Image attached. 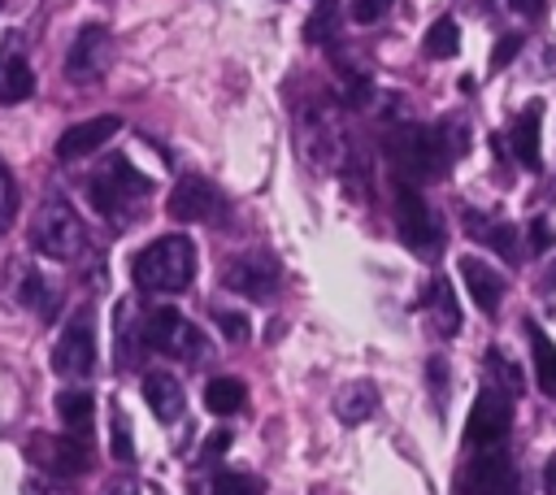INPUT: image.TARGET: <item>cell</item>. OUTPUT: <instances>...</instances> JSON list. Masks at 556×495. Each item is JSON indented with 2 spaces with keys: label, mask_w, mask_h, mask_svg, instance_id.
Here are the masks:
<instances>
[{
  "label": "cell",
  "mask_w": 556,
  "mask_h": 495,
  "mask_svg": "<svg viewBox=\"0 0 556 495\" xmlns=\"http://www.w3.org/2000/svg\"><path fill=\"white\" fill-rule=\"evenodd\" d=\"M130 274H135V287H143V291L178 295V291H187L191 278H195V248H191L187 234H161V239H152V243L135 256Z\"/></svg>",
  "instance_id": "obj_1"
},
{
  "label": "cell",
  "mask_w": 556,
  "mask_h": 495,
  "mask_svg": "<svg viewBox=\"0 0 556 495\" xmlns=\"http://www.w3.org/2000/svg\"><path fill=\"white\" fill-rule=\"evenodd\" d=\"M30 248L48 261H74L83 248H87V230H83V217L70 208V200L61 195H48L35 217H30Z\"/></svg>",
  "instance_id": "obj_2"
},
{
  "label": "cell",
  "mask_w": 556,
  "mask_h": 495,
  "mask_svg": "<svg viewBox=\"0 0 556 495\" xmlns=\"http://www.w3.org/2000/svg\"><path fill=\"white\" fill-rule=\"evenodd\" d=\"M447 135L443 130H430V126H404L391 135V161L400 169L404 182H421V178H443L447 169Z\"/></svg>",
  "instance_id": "obj_3"
},
{
  "label": "cell",
  "mask_w": 556,
  "mask_h": 495,
  "mask_svg": "<svg viewBox=\"0 0 556 495\" xmlns=\"http://www.w3.org/2000/svg\"><path fill=\"white\" fill-rule=\"evenodd\" d=\"M143 195H148V178H143L126 156H113V161L87 182V200H91V208L104 213V217H113V221H122Z\"/></svg>",
  "instance_id": "obj_4"
},
{
  "label": "cell",
  "mask_w": 556,
  "mask_h": 495,
  "mask_svg": "<svg viewBox=\"0 0 556 495\" xmlns=\"http://www.w3.org/2000/svg\"><path fill=\"white\" fill-rule=\"evenodd\" d=\"M139 334H143V347H156L165 356H178V360H204L208 343L204 334L178 313V308H152L143 321H139Z\"/></svg>",
  "instance_id": "obj_5"
},
{
  "label": "cell",
  "mask_w": 556,
  "mask_h": 495,
  "mask_svg": "<svg viewBox=\"0 0 556 495\" xmlns=\"http://www.w3.org/2000/svg\"><path fill=\"white\" fill-rule=\"evenodd\" d=\"M395 226H400V239H404L413 252H421V256H434L439 243H443V230H439L430 204H426L421 191H417L413 182H404V178L395 182Z\"/></svg>",
  "instance_id": "obj_6"
},
{
  "label": "cell",
  "mask_w": 556,
  "mask_h": 495,
  "mask_svg": "<svg viewBox=\"0 0 556 495\" xmlns=\"http://www.w3.org/2000/svg\"><path fill=\"white\" fill-rule=\"evenodd\" d=\"M517 491H521L517 465L495 447H482L456 478V495H517Z\"/></svg>",
  "instance_id": "obj_7"
},
{
  "label": "cell",
  "mask_w": 556,
  "mask_h": 495,
  "mask_svg": "<svg viewBox=\"0 0 556 495\" xmlns=\"http://www.w3.org/2000/svg\"><path fill=\"white\" fill-rule=\"evenodd\" d=\"M513 426V395L504 386H482L473 408H469V421H465V443L469 447H495Z\"/></svg>",
  "instance_id": "obj_8"
},
{
  "label": "cell",
  "mask_w": 556,
  "mask_h": 495,
  "mask_svg": "<svg viewBox=\"0 0 556 495\" xmlns=\"http://www.w3.org/2000/svg\"><path fill=\"white\" fill-rule=\"evenodd\" d=\"M222 282H226V291H235V295H243V300H269L274 291H278V282H282V269H278V261L269 256V252H239L226 269H222Z\"/></svg>",
  "instance_id": "obj_9"
},
{
  "label": "cell",
  "mask_w": 556,
  "mask_h": 495,
  "mask_svg": "<svg viewBox=\"0 0 556 495\" xmlns=\"http://www.w3.org/2000/svg\"><path fill=\"white\" fill-rule=\"evenodd\" d=\"M52 369L61 378H87L96 369V330H91V313L87 308H78L65 321V330H61V339L52 347Z\"/></svg>",
  "instance_id": "obj_10"
},
{
  "label": "cell",
  "mask_w": 556,
  "mask_h": 495,
  "mask_svg": "<svg viewBox=\"0 0 556 495\" xmlns=\"http://www.w3.org/2000/svg\"><path fill=\"white\" fill-rule=\"evenodd\" d=\"M165 213L174 221H217L226 213V200H222V191L208 178H195L191 174V178L174 182V191L165 200Z\"/></svg>",
  "instance_id": "obj_11"
},
{
  "label": "cell",
  "mask_w": 556,
  "mask_h": 495,
  "mask_svg": "<svg viewBox=\"0 0 556 495\" xmlns=\"http://www.w3.org/2000/svg\"><path fill=\"white\" fill-rule=\"evenodd\" d=\"M109 56H113V39H109V30L104 26H83L78 35H74V43H70V52H65V74L74 78V82H96L104 69H109Z\"/></svg>",
  "instance_id": "obj_12"
},
{
  "label": "cell",
  "mask_w": 556,
  "mask_h": 495,
  "mask_svg": "<svg viewBox=\"0 0 556 495\" xmlns=\"http://www.w3.org/2000/svg\"><path fill=\"white\" fill-rule=\"evenodd\" d=\"M35 460L56 473V478H78L91 469V439L78 434H56V439H39L35 443Z\"/></svg>",
  "instance_id": "obj_13"
},
{
  "label": "cell",
  "mask_w": 556,
  "mask_h": 495,
  "mask_svg": "<svg viewBox=\"0 0 556 495\" xmlns=\"http://www.w3.org/2000/svg\"><path fill=\"white\" fill-rule=\"evenodd\" d=\"M117 130H122V117H113V113L87 117V122L70 126V130L56 139V156H61V161H83V156H91L96 148H104Z\"/></svg>",
  "instance_id": "obj_14"
},
{
  "label": "cell",
  "mask_w": 556,
  "mask_h": 495,
  "mask_svg": "<svg viewBox=\"0 0 556 495\" xmlns=\"http://www.w3.org/2000/svg\"><path fill=\"white\" fill-rule=\"evenodd\" d=\"M460 282L469 287V295H473V304H478L482 313H495V308L504 304V278H500L486 261L460 256Z\"/></svg>",
  "instance_id": "obj_15"
},
{
  "label": "cell",
  "mask_w": 556,
  "mask_h": 495,
  "mask_svg": "<svg viewBox=\"0 0 556 495\" xmlns=\"http://www.w3.org/2000/svg\"><path fill=\"white\" fill-rule=\"evenodd\" d=\"M143 399H148V408L156 412V421H178V417H182V404H187L178 378L165 373V369L143 373Z\"/></svg>",
  "instance_id": "obj_16"
},
{
  "label": "cell",
  "mask_w": 556,
  "mask_h": 495,
  "mask_svg": "<svg viewBox=\"0 0 556 495\" xmlns=\"http://www.w3.org/2000/svg\"><path fill=\"white\" fill-rule=\"evenodd\" d=\"M30 91H35V69L26 65L22 52L4 48L0 52V104H22L30 100Z\"/></svg>",
  "instance_id": "obj_17"
},
{
  "label": "cell",
  "mask_w": 556,
  "mask_h": 495,
  "mask_svg": "<svg viewBox=\"0 0 556 495\" xmlns=\"http://www.w3.org/2000/svg\"><path fill=\"white\" fill-rule=\"evenodd\" d=\"M539 122H543V104L539 100H530L521 113H517V122H513V156L526 165V169H539Z\"/></svg>",
  "instance_id": "obj_18"
},
{
  "label": "cell",
  "mask_w": 556,
  "mask_h": 495,
  "mask_svg": "<svg viewBox=\"0 0 556 495\" xmlns=\"http://www.w3.org/2000/svg\"><path fill=\"white\" fill-rule=\"evenodd\" d=\"M56 417H61L65 434L91 439V417H96V399H91V391H83V386L61 391V395H56Z\"/></svg>",
  "instance_id": "obj_19"
},
{
  "label": "cell",
  "mask_w": 556,
  "mask_h": 495,
  "mask_svg": "<svg viewBox=\"0 0 556 495\" xmlns=\"http://www.w3.org/2000/svg\"><path fill=\"white\" fill-rule=\"evenodd\" d=\"M526 339H530V356H534V378H539V391L547 399H556V343L543 334L539 321H526Z\"/></svg>",
  "instance_id": "obj_20"
},
{
  "label": "cell",
  "mask_w": 556,
  "mask_h": 495,
  "mask_svg": "<svg viewBox=\"0 0 556 495\" xmlns=\"http://www.w3.org/2000/svg\"><path fill=\"white\" fill-rule=\"evenodd\" d=\"M374 408H378V391H374V382H348V386L334 395V412H339V421H348V426L374 417Z\"/></svg>",
  "instance_id": "obj_21"
},
{
  "label": "cell",
  "mask_w": 556,
  "mask_h": 495,
  "mask_svg": "<svg viewBox=\"0 0 556 495\" xmlns=\"http://www.w3.org/2000/svg\"><path fill=\"white\" fill-rule=\"evenodd\" d=\"M243 399H248V386H243L239 378H213V382L204 386V408H208V412H217V417L239 412V408H243Z\"/></svg>",
  "instance_id": "obj_22"
},
{
  "label": "cell",
  "mask_w": 556,
  "mask_h": 495,
  "mask_svg": "<svg viewBox=\"0 0 556 495\" xmlns=\"http://www.w3.org/2000/svg\"><path fill=\"white\" fill-rule=\"evenodd\" d=\"M469 230H473V239L491 243V248H495L504 261H521V239H517V230H513L508 221H486V226L469 221Z\"/></svg>",
  "instance_id": "obj_23"
},
{
  "label": "cell",
  "mask_w": 556,
  "mask_h": 495,
  "mask_svg": "<svg viewBox=\"0 0 556 495\" xmlns=\"http://www.w3.org/2000/svg\"><path fill=\"white\" fill-rule=\"evenodd\" d=\"M426 304L434 308V321H439V330H443V334H456V330H460V308H456V300H452L447 278H434V282H430Z\"/></svg>",
  "instance_id": "obj_24"
},
{
  "label": "cell",
  "mask_w": 556,
  "mask_h": 495,
  "mask_svg": "<svg viewBox=\"0 0 556 495\" xmlns=\"http://www.w3.org/2000/svg\"><path fill=\"white\" fill-rule=\"evenodd\" d=\"M456 48H460V26H456L452 17H439V22H430V30H426V56L443 61V56H452Z\"/></svg>",
  "instance_id": "obj_25"
},
{
  "label": "cell",
  "mask_w": 556,
  "mask_h": 495,
  "mask_svg": "<svg viewBox=\"0 0 556 495\" xmlns=\"http://www.w3.org/2000/svg\"><path fill=\"white\" fill-rule=\"evenodd\" d=\"M17 300L22 304H30V308H39V313H52V304H56V295H52V287L35 274V269H22V287H17Z\"/></svg>",
  "instance_id": "obj_26"
},
{
  "label": "cell",
  "mask_w": 556,
  "mask_h": 495,
  "mask_svg": "<svg viewBox=\"0 0 556 495\" xmlns=\"http://www.w3.org/2000/svg\"><path fill=\"white\" fill-rule=\"evenodd\" d=\"M213 495H261V482H256L252 473H235V469H226V473L213 478Z\"/></svg>",
  "instance_id": "obj_27"
},
{
  "label": "cell",
  "mask_w": 556,
  "mask_h": 495,
  "mask_svg": "<svg viewBox=\"0 0 556 495\" xmlns=\"http://www.w3.org/2000/svg\"><path fill=\"white\" fill-rule=\"evenodd\" d=\"M13 213H17V182H13V174H9V165L0 156V230H9Z\"/></svg>",
  "instance_id": "obj_28"
},
{
  "label": "cell",
  "mask_w": 556,
  "mask_h": 495,
  "mask_svg": "<svg viewBox=\"0 0 556 495\" xmlns=\"http://www.w3.org/2000/svg\"><path fill=\"white\" fill-rule=\"evenodd\" d=\"M113 456H117L122 465L135 460V447H130V421H126L122 408H113Z\"/></svg>",
  "instance_id": "obj_29"
},
{
  "label": "cell",
  "mask_w": 556,
  "mask_h": 495,
  "mask_svg": "<svg viewBox=\"0 0 556 495\" xmlns=\"http://www.w3.org/2000/svg\"><path fill=\"white\" fill-rule=\"evenodd\" d=\"M391 4H395V0H352V9H348V13H352V22H356V26H374Z\"/></svg>",
  "instance_id": "obj_30"
},
{
  "label": "cell",
  "mask_w": 556,
  "mask_h": 495,
  "mask_svg": "<svg viewBox=\"0 0 556 495\" xmlns=\"http://www.w3.org/2000/svg\"><path fill=\"white\" fill-rule=\"evenodd\" d=\"M330 30H334V13H330V4H321V13H317V17H308L304 35H308V43H326V39H330Z\"/></svg>",
  "instance_id": "obj_31"
},
{
  "label": "cell",
  "mask_w": 556,
  "mask_h": 495,
  "mask_svg": "<svg viewBox=\"0 0 556 495\" xmlns=\"http://www.w3.org/2000/svg\"><path fill=\"white\" fill-rule=\"evenodd\" d=\"M217 326H222V334H226V339H235V343H243V339H248V330H252L243 313H217Z\"/></svg>",
  "instance_id": "obj_32"
},
{
  "label": "cell",
  "mask_w": 556,
  "mask_h": 495,
  "mask_svg": "<svg viewBox=\"0 0 556 495\" xmlns=\"http://www.w3.org/2000/svg\"><path fill=\"white\" fill-rule=\"evenodd\" d=\"M517 52H521V35H504V39L495 43V52H491V69H504Z\"/></svg>",
  "instance_id": "obj_33"
},
{
  "label": "cell",
  "mask_w": 556,
  "mask_h": 495,
  "mask_svg": "<svg viewBox=\"0 0 556 495\" xmlns=\"http://www.w3.org/2000/svg\"><path fill=\"white\" fill-rule=\"evenodd\" d=\"M426 378H430V391H434V404H443V391H447V365L434 356L430 365H426Z\"/></svg>",
  "instance_id": "obj_34"
},
{
  "label": "cell",
  "mask_w": 556,
  "mask_h": 495,
  "mask_svg": "<svg viewBox=\"0 0 556 495\" xmlns=\"http://www.w3.org/2000/svg\"><path fill=\"white\" fill-rule=\"evenodd\" d=\"M226 447H230V430H217V434H213V439L204 443V452H200V460H217V456H222Z\"/></svg>",
  "instance_id": "obj_35"
},
{
  "label": "cell",
  "mask_w": 556,
  "mask_h": 495,
  "mask_svg": "<svg viewBox=\"0 0 556 495\" xmlns=\"http://www.w3.org/2000/svg\"><path fill=\"white\" fill-rule=\"evenodd\" d=\"M543 4H547V0H508V9H513V13H521V17H539V13H543Z\"/></svg>",
  "instance_id": "obj_36"
},
{
  "label": "cell",
  "mask_w": 556,
  "mask_h": 495,
  "mask_svg": "<svg viewBox=\"0 0 556 495\" xmlns=\"http://www.w3.org/2000/svg\"><path fill=\"white\" fill-rule=\"evenodd\" d=\"M530 239H534V248L543 252V248H552V234H547V226L543 221H530Z\"/></svg>",
  "instance_id": "obj_37"
},
{
  "label": "cell",
  "mask_w": 556,
  "mask_h": 495,
  "mask_svg": "<svg viewBox=\"0 0 556 495\" xmlns=\"http://www.w3.org/2000/svg\"><path fill=\"white\" fill-rule=\"evenodd\" d=\"M543 486H547V495H556V456H552L547 469H543Z\"/></svg>",
  "instance_id": "obj_38"
},
{
  "label": "cell",
  "mask_w": 556,
  "mask_h": 495,
  "mask_svg": "<svg viewBox=\"0 0 556 495\" xmlns=\"http://www.w3.org/2000/svg\"><path fill=\"white\" fill-rule=\"evenodd\" d=\"M22 491H26V495H48V486H43L39 478H26V486H22Z\"/></svg>",
  "instance_id": "obj_39"
},
{
  "label": "cell",
  "mask_w": 556,
  "mask_h": 495,
  "mask_svg": "<svg viewBox=\"0 0 556 495\" xmlns=\"http://www.w3.org/2000/svg\"><path fill=\"white\" fill-rule=\"evenodd\" d=\"M109 495H135V482H113Z\"/></svg>",
  "instance_id": "obj_40"
},
{
  "label": "cell",
  "mask_w": 556,
  "mask_h": 495,
  "mask_svg": "<svg viewBox=\"0 0 556 495\" xmlns=\"http://www.w3.org/2000/svg\"><path fill=\"white\" fill-rule=\"evenodd\" d=\"M317 4H334V0H317Z\"/></svg>",
  "instance_id": "obj_41"
}]
</instances>
